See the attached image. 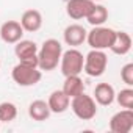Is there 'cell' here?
Here are the masks:
<instances>
[{
	"label": "cell",
	"instance_id": "obj_14",
	"mask_svg": "<svg viewBox=\"0 0 133 133\" xmlns=\"http://www.w3.org/2000/svg\"><path fill=\"white\" fill-rule=\"evenodd\" d=\"M114 96H116V91L110 83H99L94 88L92 99L96 100V103H99L102 107H108L114 102Z\"/></svg>",
	"mask_w": 133,
	"mask_h": 133
},
{
	"label": "cell",
	"instance_id": "obj_10",
	"mask_svg": "<svg viewBox=\"0 0 133 133\" xmlns=\"http://www.w3.org/2000/svg\"><path fill=\"white\" fill-rule=\"evenodd\" d=\"M24 36V28L17 21H6L0 27V38L6 44H16Z\"/></svg>",
	"mask_w": 133,
	"mask_h": 133
},
{
	"label": "cell",
	"instance_id": "obj_4",
	"mask_svg": "<svg viewBox=\"0 0 133 133\" xmlns=\"http://www.w3.org/2000/svg\"><path fill=\"white\" fill-rule=\"evenodd\" d=\"M69 107H71L72 113L82 121H91L97 114V103H96V100L92 99V96H88L85 92L72 97Z\"/></svg>",
	"mask_w": 133,
	"mask_h": 133
},
{
	"label": "cell",
	"instance_id": "obj_13",
	"mask_svg": "<svg viewBox=\"0 0 133 133\" xmlns=\"http://www.w3.org/2000/svg\"><path fill=\"white\" fill-rule=\"evenodd\" d=\"M47 103H49V108H50L52 113H55V114H61V113H64L66 110L69 108L71 99L64 94L63 89H55V91L49 96Z\"/></svg>",
	"mask_w": 133,
	"mask_h": 133
},
{
	"label": "cell",
	"instance_id": "obj_23",
	"mask_svg": "<svg viewBox=\"0 0 133 133\" xmlns=\"http://www.w3.org/2000/svg\"><path fill=\"white\" fill-rule=\"evenodd\" d=\"M0 124H2V122H0Z\"/></svg>",
	"mask_w": 133,
	"mask_h": 133
},
{
	"label": "cell",
	"instance_id": "obj_7",
	"mask_svg": "<svg viewBox=\"0 0 133 133\" xmlns=\"http://www.w3.org/2000/svg\"><path fill=\"white\" fill-rule=\"evenodd\" d=\"M14 55L21 63L38 68V44L30 39H21L14 44Z\"/></svg>",
	"mask_w": 133,
	"mask_h": 133
},
{
	"label": "cell",
	"instance_id": "obj_11",
	"mask_svg": "<svg viewBox=\"0 0 133 133\" xmlns=\"http://www.w3.org/2000/svg\"><path fill=\"white\" fill-rule=\"evenodd\" d=\"M86 28L80 24H71L64 28L63 31V39L64 42L71 45V47H77V45H82L85 41H86Z\"/></svg>",
	"mask_w": 133,
	"mask_h": 133
},
{
	"label": "cell",
	"instance_id": "obj_9",
	"mask_svg": "<svg viewBox=\"0 0 133 133\" xmlns=\"http://www.w3.org/2000/svg\"><path fill=\"white\" fill-rule=\"evenodd\" d=\"M94 3L96 2H92V0H68V3H66V14L74 21L86 19V16L92 10Z\"/></svg>",
	"mask_w": 133,
	"mask_h": 133
},
{
	"label": "cell",
	"instance_id": "obj_20",
	"mask_svg": "<svg viewBox=\"0 0 133 133\" xmlns=\"http://www.w3.org/2000/svg\"><path fill=\"white\" fill-rule=\"evenodd\" d=\"M114 100H116L122 108L133 110V89H131V86H127V88L121 89V91L114 96Z\"/></svg>",
	"mask_w": 133,
	"mask_h": 133
},
{
	"label": "cell",
	"instance_id": "obj_16",
	"mask_svg": "<svg viewBox=\"0 0 133 133\" xmlns=\"http://www.w3.org/2000/svg\"><path fill=\"white\" fill-rule=\"evenodd\" d=\"M131 49V36L127 33V31H116V36H114V41L110 47V50L114 53V55H127Z\"/></svg>",
	"mask_w": 133,
	"mask_h": 133
},
{
	"label": "cell",
	"instance_id": "obj_12",
	"mask_svg": "<svg viewBox=\"0 0 133 133\" xmlns=\"http://www.w3.org/2000/svg\"><path fill=\"white\" fill-rule=\"evenodd\" d=\"M21 25H22L24 31H28V33H35V31L41 30V27H42V14H41V11L27 10L21 17Z\"/></svg>",
	"mask_w": 133,
	"mask_h": 133
},
{
	"label": "cell",
	"instance_id": "obj_8",
	"mask_svg": "<svg viewBox=\"0 0 133 133\" xmlns=\"http://www.w3.org/2000/svg\"><path fill=\"white\" fill-rule=\"evenodd\" d=\"M131 128H133V110L124 108L111 116L110 130L113 133H130Z\"/></svg>",
	"mask_w": 133,
	"mask_h": 133
},
{
	"label": "cell",
	"instance_id": "obj_21",
	"mask_svg": "<svg viewBox=\"0 0 133 133\" xmlns=\"http://www.w3.org/2000/svg\"><path fill=\"white\" fill-rule=\"evenodd\" d=\"M121 80L127 86H133V63H127L121 69Z\"/></svg>",
	"mask_w": 133,
	"mask_h": 133
},
{
	"label": "cell",
	"instance_id": "obj_18",
	"mask_svg": "<svg viewBox=\"0 0 133 133\" xmlns=\"http://www.w3.org/2000/svg\"><path fill=\"white\" fill-rule=\"evenodd\" d=\"M86 21H88V24H91L92 27L103 25V24L108 21V10H107L103 5H97V3H94L92 10H91L89 14L86 16Z\"/></svg>",
	"mask_w": 133,
	"mask_h": 133
},
{
	"label": "cell",
	"instance_id": "obj_3",
	"mask_svg": "<svg viewBox=\"0 0 133 133\" xmlns=\"http://www.w3.org/2000/svg\"><path fill=\"white\" fill-rule=\"evenodd\" d=\"M83 63L85 56L80 50L71 47L69 50L63 52L61 59H59V69L64 77L69 75H80L83 72Z\"/></svg>",
	"mask_w": 133,
	"mask_h": 133
},
{
	"label": "cell",
	"instance_id": "obj_15",
	"mask_svg": "<svg viewBox=\"0 0 133 133\" xmlns=\"http://www.w3.org/2000/svg\"><path fill=\"white\" fill-rule=\"evenodd\" d=\"M50 114H52V111H50L49 103H47L45 100L38 99V100H33V102L28 105V116H30L33 121H36V122L47 121V119L50 117Z\"/></svg>",
	"mask_w": 133,
	"mask_h": 133
},
{
	"label": "cell",
	"instance_id": "obj_1",
	"mask_svg": "<svg viewBox=\"0 0 133 133\" xmlns=\"http://www.w3.org/2000/svg\"><path fill=\"white\" fill-rule=\"evenodd\" d=\"M63 55V45L58 39H45L38 49V68L44 72H50L58 68Z\"/></svg>",
	"mask_w": 133,
	"mask_h": 133
},
{
	"label": "cell",
	"instance_id": "obj_17",
	"mask_svg": "<svg viewBox=\"0 0 133 133\" xmlns=\"http://www.w3.org/2000/svg\"><path fill=\"white\" fill-rule=\"evenodd\" d=\"M63 91L69 99L85 92V83L80 78V75H69L64 77V83H63Z\"/></svg>",
	"mask_w": 133,
	"mask_h": 133
},
{
	"label": "cell",
	"instance_id": "obj_19",
	"mask_svg": "<svg viewBox=\"0 0 133 133\" xmlns=\"http://www.w3.org/2000/svg\"><path fill=\"white\" fill-rule=\"evenodd\" d=\"M17 117V107L13 102L0 103V122H13Z\"/></svg>",
	"mask_w": 133,
	"mask_h": 133
},
{
	"label": "cell",
	"instance_id": "obj_6",
	"mask_svg": "<svg viewBox=\"0 0 133 133\" xmlns=\"http://www.w3.org/2000/svg\"><path fill=\"white\" fill-rule=\"evenodd\" d=\"M107 66H108V56H107L105 50L91 49L88 52V55L85 56L83 71L89 77H100L107 71Z\"/></svg>",
	"mask_w": 133,
	"mask_h": 133
},
{
	"label": "cell",
	"instance_id": "obj_5",
	"mask_svg": "<svg viewBox=\"0 0 133 133\" xmlns=\"http://www.w3.org/2000/svg\"><path fill=\"white\" fill-rule=\"evenodd\" d=\"M116 36V30L110 28V27H103V25H97L92 27L91 31H88L86 35V42L89 44L91 49L96 50H107L111 47L113 41Z\"/></svg>",
	"mask_w": 133,
	"mask_h": 133
},
{
	"label": "cell",
	"instance_id": "obj_2",
	"mask_svg": "<svg viewBox=\"0 0 133 133\" xmlns=\"http://www.w3.org/2000/svg\"><path fill=\"white\" fill-rule=\"evenodd\" d=\"M11 77H13V82L17 86L28 88V86H35L41 82L42 71L39 68H33V66L24 64V63L19 61L11 71Z\"/></svg>",
	"mask_w": 133,
	"mask_h": 133
},
{
	"label": "cell",
	"instance_id": "obj_22",
	"mask_svg": "<svg viewBox=\"0 0 133 133\" xmlns=\"http://www.w3.org/2000/svg\"><path fill=\"white\" fill-rule=\"evenodd\" d=\"M92 2H100V0H92Z\"/></svg>",
	"mask_w": 133,
	"mask_h": 133
}]
</instances>
